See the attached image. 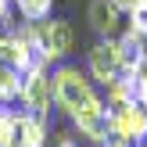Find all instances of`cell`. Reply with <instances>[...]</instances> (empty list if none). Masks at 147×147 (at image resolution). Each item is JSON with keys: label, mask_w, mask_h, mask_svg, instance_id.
I'll use <instances>...</instances> for the list:
<instances>
[{"label": "cell", "mask_w": 147, "mask_h": 147, "mask_svg": "<svg viewBox=\"0 0 147 147\" xmlns=\"http://www.w3.org/2000/svg\"><path fill=\"white\" fill-rule=\"evenodd\" d=\"M97 147H136V144H129L126 136H119V133H108V136H104V140H100Z\"/></svg>", "instance_id": "cell-15"}, {"label": "cell", "mask_w": 147, "mask_h": 147, "mask_svg": "<svg viewBox=\"0 0 147 147\" xmlns=\"http://www.w3.org/2000/svg\"><path fill=\"white\" fill-rule=\"evenodd\" d=\"M18 90H22V72L14 68V65L0 61V104L4 108L18 104Z\"/></svg>", "instance_id": "cell-10"}, {"label": "cell", "mask_w": 147, "mask_h": 147, "mask_svg": "<svg viewBox=\"0 0 147 147\" xmlns=\"http://www.w3.org/2000/svg\"><path fill=\"white\" fill-rule=\"evenodd\" d=\"M86 18H90L93 32H97L100 40H111V36H119V29H122V11L111 4V0H90Z\"/></svg>", "instance_id": "cell-8"}, {"label": "cell", "mask_w": 147, "mask_h": 147, "mask_svg": "<svg viewBox=\"0 0 147 147\" xmlns=\"http://www.w3.org/2000/svg\"><path fill=\"white\" fill-rule=\"evenodd\" d=\"M133 79H136V104H144V108H147V50H144L140 65L133 68Z\"/></svg>", "instance_id": "cell-13"}, {"label": "cell", "mask_w": 147, "mask_h": 147, "mask_svg": "<svg viewBox=\"0 0 147 147\" xmlns=\"http://www.w3.org/2000/svg\"><path fill=\"white\" fill-rule=\"evenodd\" d=\"M119 72H122V61H119V43H115V36L111 40H97L90 47V54H86V76H90L93 83L108 86Z\"/></svg>", "instance_id": "cell-6"}, {"label": "cell", "mask_w": 147, "mask_h": 147, "mask_svg": "<svg viewBox=\"0 0 147 147\" xmlns=\"http://www.w3.org/2000/svg\"><path fill=\"white\" fill-rule=\"evenodd\" d=\"M11 147H47V119L11 108Z\"/></svg>", "instance_id": "cell-7"}, {"label": "cell", "mask_w": 147, "mask_h": 147, "mask_svg": "<svg viewBox=\"0 0 147 147\" xmlns=\"http://www.w3.org/2000/svg\"><path fill=\"white\" fill-rule=\"evenodd\" d=\"M111 4H115V7H119V11H122V14H126V11H129V7H136V4H140V0H111Z\"/></svg>", "instance_id": "cell-18"}, {"label": "cell", "mask_w": 147, "mask_h": 147, "mask_svg": "<svg viewBox=\"0 0 147 147\" xmlns=\"http://www.w3.org/2000/svg\"><path fill=\"white\" fill-rule=\"evenodd\" d=\"M14 7H18L22 22H43L50 18V11H54V0H11Z\"/></svg>", "instance_id": "cell-11"}, {"label": "cell", "mask_w": 147, "mask_h": 147, "mask_svg": "<svg viewBox=\"0 0 147 147\" xmlns=\"http://www.w3.org/2000/svg\"><path fill=\"white\" fill-rule=\"evenodd\" d=\"M68 119H72V129H76L83 140H90V144H100L111 133V111H108V100L100 97V93H93L90 100H83Z\"/></svg>", "instance_id": "cell-4"}, {"label": "cell", "mask_w": 147, "mask_h": 147, "mask_svg": "<svg viewBox=\"0 0 147 147\" xmlns=\"http://www.w3.org/2000/svg\"><path fill=\"white\" fill-rule=\"evenodd\" d=\"M115 43H119V61H122V72H133L136 65H140L144 50H147V40L144 36H136L133 29H126V32L115 36Z\"/></svg>", "instance_id": "cell-9"}, {"label": "cell", "mask_w": 147, "mask_h": 147, "mask_svg": "<svg viewBox=\"0 0 147 147\" xmlns=\"http://www.w3.org/2000/svg\"><path fill=\"white\" fill-rule=\"evenodd\" d=\"M111 111V133L126 136L129 144H144L147 140V108L129 100V104H108Z\"/></svg>", "instance_id": "cell-5"}, {"label": "cell", "mask_w": 147, "mask_h": 147, "mask_svg": "<svg viewBox=\"0 0 147 147\" xmlns=\"http://www.w3.org/2000/svg\"><path fill=\"white\" fill-rule=\"evenodd\" d=\"M136 147H147V140H144V144H136Z\"/></svg>", "instance_id": "cell-19"}, {"label": "cell", "mask_w": 147, "mask_h": 147, "mask_svg": "<svg viewBox=\"0 0 147 147\" xmlns=\"http://www.w3.org/2000/svg\"><path fill=\"white\" fill-rule=\"evenodd\" d=\"M54 147H79V140H76V136H57Z\"/></svg>", "instance_id": "cell-17"}, {"label": "cell", "mask_w": 147, "mask_h": 147, "mask_svg": "<svg viewBox=\"0 0 147 147\" xmlns=\"http://www.w3.org/2000/svg\"><path fill=\"white\" fill-rule=\"evenodd\" d=\"M7 18H11V0H0V25H7Z\"/></svg>", "instance_id": "cell-16"}, {"label": "cell", "mask_w": 147, "mask_h": 147, "mask_svg": "<svg viewBox=\"0 0 147 147\" xmlns=\"http://www.w3.org/2000/svg\"><path fill=\"white\" fill-rule=\"evenodd\" d=\"M0 147H11V108L0 104Z\"/></svg>", "instance_id": "cell-14"}, {"label": "cell", "mask_w": 147, "mask_h": 147, "mask_svg": "<svg viewBox=\"0 0 147 147\" xmlns=\"http://www.w3.org/2000/svg\"><path fill=\"white\" fill-rule=\"evenodd\" d=\"M29 32H32L36 54H40L43 65H61L65 57L72 54V43H76V32L65 18H43V22H29Z\"/></svg>", "instance_id": "cell-1"}, {"label": "cell", "mask_w": 147, "mask_h": 147, "mask_svg": "<svg viewBox=\"0 0 147 147\" xmlns=\"http://www.w3.org/2000/svg\"><path fill=\"white\" fill-rule=\"evenodd\" d=\"M126 29H133L136 36H144V40H147V0H140L136 7H129V11H126Z\"/></svg>", "instance_id": "cell-12"}, {"label": "cell", "mask_w": 147, "mask_h": 147, "mask_svg": "<svg viewBox=\"0 0 147 147\" xmlns=\"http://www.w3.org/2000/svg\"><path fill=\"white\" fill-rule=\"evenodd\" d=\"M18 104L32 115L50 119L54 111V83H50V65L36 61L32 68L22 72V90H18Z\"/></svg>", "instance_id": "cell-3"}, {"label": "cell", "mask_w": 147, "mask_h": 147, "mask_svg": "<svg viewBox=\"0 0 147 147\" xmlns=\"http://www.w3.org/2000/svg\"><path fill=\"white\" fill-rule=\"evenodd\" d=\"M50 83H54V108L61 115H72L83 100H90L93 93V79L86 76L83 68H76V65H54L50 68Z\"/></svg>", "instance_id": "cell-2"}]
</instances>
